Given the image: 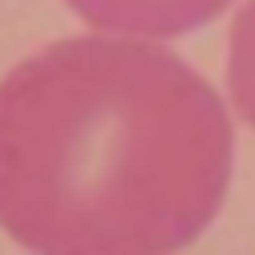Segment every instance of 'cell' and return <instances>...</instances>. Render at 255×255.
I'll list each match as a JSON object with an SVG mask.
<instances>
[{
    "label": "cell",
    "mask_w": 255,
    "mask_h": 255,
    "mask_svg": "<svg viewBox=\"0 0 255 255\" xmlns=\"http://www.w3.org/2000/svg\"><path fill=\"white\" fill-rule=\"evenodd\" d=\"M90 31L126 40H175L211 27L233 0H63Z\"/></svg>",
    "instance_id": "2"
},
{
    "label": "cell",
    "mask_w": 255,
    "mask_h": 255,
    "mask_svg": "<svg viewBox=\"0 0 255 255\" xmlns=\"http://www.w3.org/2000/svg\"><path fill=\"white\" fill-rule=\"evenodd\" d=\"M229 184V103L157 40L63 36L0 76V233L27 255H179Z\"/></svg>",
    "instance_id": "1"
},
{
    "label": "cell",
    "mask_w": 255,
    "mask_h": 255,
    "mask_svg": "<svg viewBox=\"0 0 255 255\" xmlns=\"http://www.w3.org/2000/svg\"><path fill=\"white\" fill-rule=\"evenodd\" d=\"M224 85H229V103H233V112L255 130V0H242L238 18H233Z\"/></svg>",
    "instance_id": "3"
}]
</instances>
